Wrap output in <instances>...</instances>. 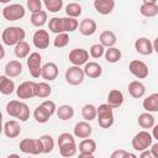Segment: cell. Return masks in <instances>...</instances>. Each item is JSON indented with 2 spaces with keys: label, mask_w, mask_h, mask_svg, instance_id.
Wrapping results in <instances>:
<instances>
[{
  "label": "cell",
  "mask_w": 158,
  "mask_h": 158,
  "mask_svg": "<svg viewBox=\"0 0 158 158\" xmlns=\"http://www.w3.org/2000/svg\"><path fill=\"white\" fill-rule=\"evenodd\" d=\"M26 14L25 7L21 4H11L2 9V17L7 21H17L21 20Z\"/></svg>",
  "instance_id": "obj_5"
},
{
  "label": "cell",
  "mask_w": 158,
  "mask_h": 158,
  "mask_svg": "<svg viewBox=\"0 0 158 158\" xmlns=\"http://www.w3.org/2000/svg\"><path fill=\"white\" fill-rule=\"evenodd\" d=\"M20 149L27 154H41L43 153V144L40 138H23L20 142Z\"/></svg>",
  "instance_id": "obj_4"
},
{
  "label": "cell",
  "mask_w": 158,
  "mask_h": 158,
  "mask_svg": "<svg viewBox=\"0 0 158 158\" xmlns=\"http://www.w3.org/2000/svg\"><path fill=\"white\" fill-rule=\"evenodd\" d=\"M151 152H152V154L154 156V158H158V142L154 143V144H152Z\"/></svg>",
  "instance_id": "obj_50"
},
{
  "label": "cell",
  "mask_w": 158,
  "mask_h": 158,
  "mask_svg": "<svg viewBox=\"0 0 158 158\" xmlns=\"http://www.w3.org/2000/svg\"><path fill=\"white\" fill-rule=\"evenodd\" d=\"M96 151V142L91 138H85L79 143V152L84 154H93Z\"/></svg>",
  "instance_id": "obj_26"
},
{
  "label": "cell",
  "mask_w": 158,
  "mask_h": 158,
  "mask_svg": "<svg viewBox=\"0 0 158 158\" xmlns=\"http://www.w3.org/2000/svg\"><path fill=\"white\" fill-rule=\"evenodd\" d=\"M44 109H46V111L52 116L54 112H57V107H56V104H54V101H52V100H46V101H43L42 104H41Z\"/></svg>",
  "instance_id": "obj_46"
},
{
  "label": "cell",
  "mask_w": 158,
  "mask_h": 158,
  "mask_svg": "<svg viewBox=\"0 0 158 158\" xmlns=\"http://www.w3.org/2000/svg\"><path fill=\"white\" fill-rule=\"evenodd\" d=\"M77 151H78V147L75 143H70V144H65V146L59 147V154L64 158H70V157L75 156Z\"/></svg>",
  "instance_id": "obj_38"
},
{
  "label": "cell",
  "mask_w": 158,
  "mask_h": 158,
  "mask_svg": "<svg viewBox=\"0 0 158 158\" xmlns=\"http://www.w3.org/2000/svg\"><path fill=\"white\" fill-rule=\"evenodd\" d=\"M63 23H64V32H73L79 27V22L77 19L73 17H63Z\"/></svg>",
  "instance_id": "obj_40"
},
{
  "label": "cell",
  "mask_w": 158,
  "mask_h": 158,
  "mask_svg": "<svg viewBox=\"0 0 158 158\" xmlns=\"http://www.w3.org/2000/svg\"><path fill=\"white\" fill-rule=\"evenodd\" d=\"M88 59H89V52L84 48H74L69 53V60L75 67H80L83 64H86Z\"/></svg>",
  "instance_id": "obj_9"
},
{
  "label": "cell",
  "mask_w": 158,
  "mask_h": 158,
  "mask_svg": "<svg viewBox=\"0 0 158 158\" xmlns=\"http://www.w3.org/2000/svg\"><path fill=\"white\" fill-rule=\"evenodd\" d=\"M43 4H44V6L48 11L58 12L63 6V0H46Z\"/></svg>",
  "instance_id": "obj_42"
},
{
  "label": "cell",
  "mask_w": 158,
  "mask_h": 158,
  "mask_svg": "<svg viewBox=\"0 0 158 158\" xmlns=\"http://www.w3.org/2000/svg\"><path fill=\"white\" fill-rule=\"evenodd\" d=\"M126 154H127V151H125V149H116V151H114L111 153L110 158H125Z\"/></svg>",
  "instance_id": "obj_48"
},
{
  "label": "cell",
  "mask_w": 158,
  "mask_h": 158,
  "mask_svg": "<svg viewBox=\"0 0 158 158\" xmlns=\"http://www.w3.org/2000/svg\"><path fill=\"white\" fill-rule=\"evenodd\" d=\"M70 143H75V138L70 135V133H60L58 137V147L65 146V144H70Z\"/></svg>",
  "instance_id": "obj_44"
},
{
  "label": "cell",
  "mask_w": 158,
  "mask_h": 158,
  "mask_svg": "<svg viewBox=\"0 0 158 158\" xmlns=\"http://www.w3.org/2000/svg\"><path fill=\"white\" fill-rule=\"evenodd\" d=\"M81 116L85 121H93L98 116V107H95L93 104H86L81 109Z\"/></svg>",
  "instance_id": "obj_27"
},
{
  "label": "cell",
  "mask_w": 158,
  "mask_h": 158,
  "mask_svg": "<svg viewBox=\"0 0 158 158\" xmlns=\"http://www.w3.org/2000/svg\"><path fill=\"white\" fill-rule=\"evenodd\" d=\"M42 57L38 52H32L27 58V67L28 72L32 78H38L42 74Z\"/></svg>",
  "instance_id": "obj_6"
},
{
  "label": "cell",
  "mask_w": 158,
  "mask_h": 158,
  "mask_svg": "<svg viewBox=\"0 0 158 158\" xmlns=\"http://www.w3.org/2000/svg\"><path fill=\"white\" fill-rule=\"evenodd\" d=\"M153 137L147 131H139L133 138H132V148L138 152H143L148 149L149 146H152Z\"/></svg>",
  "instance_id": "obj_3"
},
{
  "label": "cell",
  "mask_w": 158,
  "mask_h": 158,
  "mask_svg": "<svg viewBox=\"0 0 158 158\" xmlns=\"http://www.w3.org/2000/svg\"><path fill=\"white\" fill-rule=\"evenodd\" d=\"M37 83L36 81H23L16 89V94L20 99H31L36 96Z\"/></svg>",
  "instance_id": "obj_8"
},
{
  "label": "cell",
  "mask_w": 158,
  "mask_h": 158,
  "mask_svg": "<svg viewBox=\"0 0 158 158\" xmlns=\"http://www.w3.org/2000/svg\"><path fill=\"white\" fill-rule=\"evenodd\" d=\"M52 93V88L48 83L42 81V83H37V89H36V96L40 99H44L48 98Z\"/></svg>",
  "instance_id": "obj_35"
},
{
  "label": "cell",
  "mask_w": 158,
  "mask_h": 158,
  "mask_svg": "<svg viewBox=\"0 0 158 158\" xmlns=\"http://www.w3.org/2000/svg\"><path fill=\"white\" fill-rule=\"evenodd\" d=\"M89 52H90V56L93 58H100L101 56L105 54V47L101 43H95L90 47Z\"/></svg>",
  "instance_id": "obj_43"
},
{
  "label": "cell",
  "mask_w": 158,
  "mask_h": 158,
  "mask_svg": "<svg viewBox=\"0 0 158 158\" xmlns=\"http://www.w3.org/2000/svg\"><path fill=\"white\" fill-rule=\"evenodd\" d=\"M14 52H15V56H16L17 58L23 59V58H26L28 54H31V53H30V44H28L26 41H22V42L17 43V44L15 46Z\"/></svg>",
  "instance_id": "obj_31"
},
{
  "label": "cell",
  "mask_w": 158,
  "mask_h": 158,
  "mask_svg": "<svg viewBox=\"0 0 158 158\" xmlns=\"http://www.w3.org/2000/svg\"><path fill=\"white\" fill-rule=\"evenodd\" d=\"M21 107H22V102L21 101H17V100H11L7 102L6 105V112L12 116V117H19L20 112H21Z\"/></svg>",
  "instance_id": "obj_32"
},
{
  "label": "cell",
  "mask_w": 158,
  "mask_h": 158,
  "mask_svg": "<svg viewBox=\"0 0 158 158\" xmlns=\"http://www.w3.org/2000/svg\"><path fill=\"white\" fill-rule=\"evenodd\" d=\"M139 158H154V156L152 154V152H151V151L146 149V151H143V152L141 153Z\"/></svg>",
  "instance_id": "obj_49"
},
{
  "label": "cell",
  "mask_w": 158,
  "mask_h": 158,
  "mask_svg": "<svg viewBox=\"0 0 158 158\" xmlns=\"http://www.w3.org/2000/svg\"><path fill=\"white\" fill-rule=\"evenodd\" d=\"M93 132V127L88 121H80L74 126V136L78 138H88Z\"/></svg>",
  "instance_id": "obj_17"
},
{
  "label": "cell",
  "mask_w": 158,
  "mask_h": 158,
  "mask_svg": "<svg viewBox=\"0 0 158 158\" xmlns=\"http://www.w3.org/2000/svg\"><path fill=\"white\" fill-rule=\"evenodd\" d=\"M22 73V64L19 60H10L5 65V75L9 78H16Z\"/></svg>",
  "instance_id": "obj_21"
},
{
  "label": "cell",
  "mask_w": 158,
  "mask_h": 158,
  "mask_svg": "<svg viewBox=\"0 0 158 158\" xmlns=\"http://www.w3.org/2000/svg\"><path fill=\"white\" fill-rule=\"evenodd\" d=\"M94 7L100 15H109L112 12L115 7V1L114 0H95Z\"/></svg>",
  "instance_id": "obj_15"
},
{
  "label": "cell",
  "mask_w": 158,
  "mask_h": 158,
  "mask_svg": "<svg viewBox=\"0 0 158 158\" xmlns=\"http://www.w3.org/2000/svg\"><path fill=\"white\" fill-rule=\"evenodd\" d=\"M41 77L47 80V81H52L58 77V67L56 63L53 62H48L42 67V74Z\"/></svg>",
  "instance_id": "obj_14"
},
{
  "label": "cell",
  "mask_w": 158,
  "mask_h": 158,
  "mask_svg": "<svg viewBox=\"0 0 158 158\" xmlns=\"http://www.w3.org/2000/svg\"><path fill=\"white\" fill-rule=\"evenodd\" d=\"M128 93L132 98L139 99L146 94V86L142 81L139 80H133L128 84Z\"/></svg>",
  "instance_id": "obj_20"
},
{
  "label": "cell",
  "mask_w": 158,
  "mask_h": 158,
  "mask_svg": "<svg viewBox=\"0 0 158 158\" xmlns=\"http://www.w3.org/2000/svg\"><path fill=\"white\" fill-rule=\"evenodd\" d=\"M28 117H30V109H28L27 104L22 102L21 112H20V115H19V117H17V118H19L21 122H25V121H27V120H28Z\"/></svg>",
  "instance_id": "obj_47"
},
{
  "label": "cell",
  "mask_w": 158,
  "mask_h": 158,
  "mask_svg": "<svg viewBox=\"0 0 158 158\" xmlns=\"http://www.w3.org/2000/svg\"><path fill=\"white\" fill-rule=\"evenodd\" d=\"M28 158H30V157H28Z\"/></svg>",
  "instance_id": "obj_56"
},
{
  "label": "cell",
  "mask_w": 158,
  "mask_h": 158,
  "mask_svg": "<svg viewBox=\"0 0 158 158\" xmlns=\"http://www.w3.org/2000/svg\"><path fill=\"white\" fill-rule=\"evenodd\" d=\"M128 70L132 75H135L136 78L138 79H144L148 77V67L144 62L142 60H138V59H135L130 63L128 65Z\"/></svg>",
  "instance_id": "obj_10"
},
{
  "label": "cell",
  "mask_w": 158,
  "mask_h": 158,
  "mask_svg": "<svg viewBox=\"0 0 158 158\" xmlns=\"http://www.w3.org/2000/svg\"><path fill=\"white\" fill-rule=\"evenodd\" d=\"M121 51L116 47H111V48H107L105 51V59L109 62V63H116L121 59Z\"/></svg>",
  "instance_id": "obj_36"
},
{
  "label": "cell",
  "mask_w": 158,
  "mask_h": 158,
  "mask_svg": "<svg viewBox=\"0 0 158 158\" xmlns=\"http://www.w3.org/2000/svg\"><path fill=\"white\" fill-rule=\"evenodd\" d=\"M83 69H84L85 75L89 77V78H93V79L99 78V77L101 75V73H102L101 65H100L99 63H96V62H88V63L84 65Z\"/></svg>",
  "instance_id": "obj_22"
},
{
  "label": "cell",
  "mask_w": 158,
  "mask_h": 158,
  "mask_svg": "<svg viewBox=\"0 0 158 158\" xmlns=\"http://www.w3.org/2000/svg\"><path fill=\"white\" fill-rule=\"evenodd\" d=\"M135 49L142 56H149L153 51V43L147 37H139L135 42Z\"/></svg>",
  "instance_id": "obj_12"
},
{
  "label": "cell",
  "mask_w": 158,
  "mask_h": 158,
  "mask_svg": "<svg viewBox=\"0 0 158 158\" xmlns=\"http://www.w3.org/2000/svg\"><path fill=\"white\" fill-rule=\"evenodd\" d=\"M123 94L118 89H112L107 95V105H110L112 109H118L123 104Z\"/></svg>",
  "instance_id": "obj_16"
},
{
  "label": "cell",
  "mask_w": 158,
  "mask_h": 158,
  "mask_svg": "<svg viewBox=\"0 0 158 158\" xmlns=\"http://www.w3.org/2000/svg\"><path fill=\"white\" fill-rule=\"evenodd\" d=\"M33 44L38 49H46L49 46V35L46 30H37L33 33Z\"/></svg>",
  "instance_id": "obj_11"
},
{
  "label": "cell",
  "mask_w": 158,
  "mask_h": 158,
  "mask_svg": "<svg viewBox=\"0 0 158 158\" xmlns=\"http://www.w3.org/2000/svg\"><path fill=\"white\" fill-rule=\"evenodd\" d=\"M98 123L101 128H109L114 125V111L107 104H101L98 107Z\"/></svg>",
  "instance_id": "obj_2"
},
{
  "label": "cell",
  "mask_w": 158,
  "mask_h": 158,
  "mask_svg": "<svg viewBox=\"0 0 158 158\" xmlns=\"http://www.w3.org/2000/svg\"><path fill=\"white\" fill-rule=\"evenodd\" d=\"M68 43H69V36H68L67 32H63V33L57 35L56 38L53 40V44H54V47H57V48H63V47H65Z\"/></svg>",
  "instance_id": "obj_41"
},
{
  "label": "cell",
  "mask_w": 158,
  "mask_h": 158,
  "mask_svg": "<svg viewBox=\"0 0 158 158\" xmlns=\"http://www.w3.org/2000/svg\"><path fill=\"white\" fill-rule=\"evenodd\" d=\"M31 23L36 27H42L46 21H47V12L44 10H41L40 12H36V14H32L31 15V19H30Z\"/></svg>",
  "instance_id": "obj_34"
},
{
  "label": "cell",
  "mask_w": 158,
  "mask_h": 158,
  "mask_svg": "<svg viewBox=\"0 0 158 158\" xmlns=\"http://www.w3.org/2000/svg\"><path fill=\"white\" fill-rule=\"evenodd\" d=\"M125 158H137V156H136L135 153H130V152H127V154H126Z\"/></svg>",
  "instance_id": "obj_54"
},
{
  "label": "cell",
  "mask_w": 158,
  "mask_h": 158,
  "mask_svg": "<svg viewBox=\"0 0 158 158\" xmlns=\"http://www.w3.org/2000/svg\"><path fill=\"white\" fill-rule=\"evenodd\" d=\"M21 132V127L20 123L16 120H10L6 121L4 125V133L6 137L9 138H16Z\"/></svg>",
  "instance_id": "obj_19"
},
{
  "label": "cell",
  "mask_w": 158,
  "mask_h": 158,
  "mask_svg": "<svg viewBox=\"0 0 158 158\" xmlns=\"http://www.w3.org/2000/svg\"><path fill=\"white\" fill-rule=\"evenodd\" d=\"M116 35L112 32V31H102L100 33V43L104 46V47H107V48H111L116 44Z\"/></svg>",
  "instance_id": "obj_24"
},
{
  "label": "cell",
  "mask_w": 158,
  "mask_h": 158,
  "mask_svg": "<svg viewBox=\"0 0 158 158\" xmlns=\"http://www.w3.org/2000/svg\"><path fill=\"white\" fill-rule=\"evenodd\" d=\"M152 137L158 141V125H156V126L152 128Z\"/></svg>",
  "instance_id": "obj_51"
},
{
  "label": "cell",
  "mask_w": 158,
  "mask_h": 158,
  "mask_svg": "<svg viewBox=\"0 0 158 158\" xmlns=\"http://www.w3.org/2000/svg\"><path fill=\"white\" fill-rule=\"evenodd\" d=\"M27 7L32 14L40 12L42 9V1L40 0H27Z\"/></svg>",
  "instance_id": "obj_45"
},
{
  "label": "cell",
  "mask_w": 158,
  "mask_h": 158,
  "mask_svg": "<svg viewBox=\"0 0 158 158\" xmlns=\"http://www.w3.org/2000/svg\"><path fill=\"white\" fill-rule=\"evenodd\" d=\"M6 158H20V156H19V154H15V153H12V154H9Z\"/></svg>",
  "instance_id": "obj_55"
},
{
  "label": "cell",
  "mask_w": 158,
  "mask_h": 158,
  "mask_svg": "<svg viewBox=\"0 0 158 158\" xmlns=\"http://www.w3.org/2000/svg\"><path fill=\"white\" fill-rule=\"evenodd\" d=\"M138 125L142 128H153L154 127V117L151 112H143L138 116Z\"/></svg>",
  "instance_id": "obj_30"
},
{
  "label": "cell",
  "mask_w": 158,
  "mask_h": 158,
  "mask_svg": "<svg viewBox=\"0 0 158 158\" xmlns=\"http://www.w3.org/2000/svg\"><path fill=\"white\" fill-rule=\"evenodd\" d=\"M25 36H26V32L22 27L10 26L2 31L1 40H2L4 44H6V46H16L17 43H20L25 40Z\"/></svg>",
  "instance_id": "obj_1"
},
{
  "label": "cell",
  "mask_w": 158,
  "mask_h": 158,
  "mask_svg": "<svg viewBox=\"0 0 158 158\" xmlns=\"http://www.w3.org/2000/svg\"><path fill=\"white\" fill-rule=\"evenodd\" d=\"M40 139H41V142L43 144V153L44 154L51 153L53 151V148H54V141H53L52 136H49V135H42L40 137Z\"/></svg>",
  "instance_id": "obj_39"
},
{
  "label": "cell",
  "mask_w": 158,
  "mask_h": 158,
  "mask_svg": "<svg viewBox=\"0 0 158 158\" xmlns=\"http://www.w3.org/2000/svg\"><path fill=\"white\" fill-rule=\"evenodd\" d=\"M96 22L93 19H84L79 23V32L83 36H91L96 32Z\"/></svg>",
  "instance_id": "obj_18"
},
{
  "label": "cell",
  "mask_w": 158,
  "mask_h": 158,
  "mask_svg": "<svg viewBox=\"0 0 158 158\" xmlns=\"http://www.w3.org/2000/svg\"><path fill=\"white\" fill-rule=\"evenodd\" d=\"M14 90H15L14 81L6 75H1L0 77V91H1V94L10 95L14 93Z\"/></svg>",
  "instance_id": "obj_25"
},
{
  "label": "cell",
  "mask_w": 158,
  "mask_h": 158,
  "mask_svg": "<svg viewBox=\"0 0 158 158\" xmlns=\"http://www.w3.org/2000/svg\"><path fill=\"white\" fill-rule=\"evenodd\" d=\"M33 117H35V120H36L38 123H46V122L49 120L51 115L46 111V109H44L42 105H40V106H37V107L35 109V111H33Z\"/></svg>",
  "instance_id": "obj_33"
},
{
  "label": "cell",
  "mask_w": 158,
  "mask_h": 158,
  "mask_svg": "<svg viewBox=\"0 0 158 158\" xmlns=\"http://www.w3.org/2000/svg\"><path fill=\"white\" fill-rule=\"evenodd\" d=\"M78 158H95L93 154H84V153H80Z\"/></svg>",
  "instance_id": "obj_53"
},
{
  "label": "cell",
  "mask_w": 158,
  "mask_h": 158,
  "mask_svg": "<svg viewBox=\"0 0 158 158\" xmlns=\"http://www.w3.org/2000/svg\"><path fill=\"white\" fill-rule=\"evenodd\" d=\"M48 27L51 30V32L59 35L64 32V23H63V17H52L49 20Z\"/></svg>",
  "instance_id": "obj_28"
},
{
  "label": "cell",
  "mask_w": 158,
  "mask_h": 158,
  "mask_svg": "<svg viewBox=\"0 0 158 158\" xmlns=\"http://www.w3.org/2000/svg\"><path fill=\"white\" fill-rule=\"evenodd\" d=\"M84 69H81L80 67H75L72 65L65 70V80L68 84L70 85H79L84 81Z\"/></svg>",
  "instance_id": "obj_7"
},
{
  "label": "cell",
  "mask_w": 158,
  "mask_h": 158,
  "mask_svg": "<svg viewBox=\"0 0 158 158\" xmlns=\"http://www.w3.org/2000/svg\"><path fill=\"white\" fill-rule=\"evenodd\" d=\"M73 115H74V109L70 105H60L57 109V116L62 121H67V120L72 118Z\"/></svg>",
  "instance_id": "obj_29"
},
{
  "label": "cell",
  "mask_w": 158,
  "mask_h": 158,
  "mask_svg": "<svg viewBox=\"0 0 158 158\" xmlns=\"http://www.w3.org/2000/svg\"><path fill=\"white\" fill-rule=\"evenodd\" d=\"M65 14L68 17L77 19L78 16L81 15V5L78 2H69L65 6Z\"/></svg>",
  "instance_id": "obj_37"
},
{
  "label": "cell",
  "mask_w": 158,
  "mask_h": 158,
  "mask_svg": "<svg viewBox=\"0 0 158 158\" xmlns=\"http://www.w3.org/2000/svg\"><path fill=\"white\" fill-rule=\"evenodd\" d=\"M139 12L144 17H154L158 15V5L154 0H144L139 7Z\"/></svg>",
  "instance_id": "obj_13"
},
{
  "label": "cell",
  "mask_w": 158,
  "mask_h": 158,
  "mask_svg": "<svg viewBox=\"0 0 158 158\" xmlns=\"http://www.w3.org/2000/svg\"><path fill=\"white\" fill-rule=\"evenodd\" d=\"M153 51L158 53V37H157V38L154 40V42H153Z\"/></svg>",
  "instance_id": "obj_52"
},
{
  "label": "cell",
  "mask_w": 158,
  "mask_h": 158,
  "mask_svg": "<svg viewBox=\"0 0 158 158\" xmlns=\"http://www.w3.org/2000/svg\"><path fill=\"white\" fill-rule=\"evenodd\" d=\"M142 105L147 112H158V93H153L147 96Z\"/></svg>",
  "instance_id": "obj_23"
}]
</instances>
